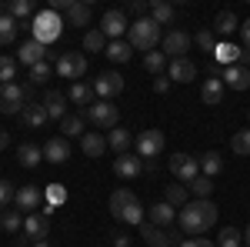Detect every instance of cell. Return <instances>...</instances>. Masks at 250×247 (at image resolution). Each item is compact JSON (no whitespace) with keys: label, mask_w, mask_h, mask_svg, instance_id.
I'll list each match as a JSON object with an SVG mask.
<instances>
[{"label":"cell","mask_w":250,"mask_h":247,"mask_svg":"<svg viewBox=\"0 0 250 247\" xmlns=\"http://www.w3.org/2000/svg\"><path fill=\"white\" fill-rule=\"evenodd\" d=\"M43 160H50V164H67V160H70V144H67V137H50V140L43 144Z\"/></svg>","instance_id":"ac0fdd59"},{"label":"cell","mask_w":250,"mask_h":247,"mask_svg":"<svg viewBox=\"0 0 250 247\" xmlns=\"http://www.w3.org/2000/svg\"><path fill=\"white\" fill-rule=\"evenodd\" d=\"M177 224H180V230H187L193 237H204L217 224V204L213 201H190L187 207H180Z\"/></svg>","instance_id":"6da1fadb"},{"label":"cell","mask_w":250,"mask_h":247,"mask_svg":"<svg viewBox=\"0 0 250 247\" xmlns=\"http://www.w3.org/2000/svg\"><path fill=\"white\" fill-rule=\"evenodd\" d=\"M170 207H187L190 204V190H187V184H173V187H167V197H164Z\"/></svg>","instance_id":"f35d334b"},{"label":"cell","mask_w":250,"mask_h":247,"mask_svg":"<svg viewBox=\"0 0 250 247\" xmlns=\"http://www.w3.org/2000/svg\"><path fill=\"white\" fill-rule=\"evenodd\" d=\"M30 27H34V40H40L43 47H47L50 40L60 37V17L54 14V10H43V14H37V20H34Z\"/></svg>","instance_id":"8992f818"},{"label":"cell","mask_w":250,"mask_h":247,"mask_svg":"<svg viewBox=\"0 0 250 247\" xmlns=\"http://www.w3.org/2000/svg\"><path fill=\"white\" fill-rule=\"evenodd\" d=\"M150 20L160 23V27H167V23L173 20V7L167 3V0H150Z\"/></svg>","instance_id":"1f68e13d"},{"label":"cell","mask_w":250,"mask_h":247,"mask_svg":"<svg viewBox=\"0 0 250 247\" xmlns=\"http://www.w3.org/2000/svg\"><path fill=\"white\" fill-rule=\"evenodd\" d=\"M247 117H250V111H247Z\"/></svg>","instance_id":"91938a15"},{"label":"cell","mask_w":250,"mask_h":247,"mask_svg":"<svg viewBox=\"0 0 250 247\" xmlns=\"http://www.w3.org/2000/svg\"><path fill=\"white\" fill-rule=\"evenodd\" d=\"M197 47H200L204 54H213V50H217V37H213L210 30H204V34H197Z\"/></svg>","instance_id":"681fc988"},{"label":"cell","mask_w":250,"mask_h":247,"mask_svg":"<svg viewBox=\"0 0 250 247\" xmlns=\"http://www.w3.org/2000/svg\"><path fill=\"white\" fill-rule=\"evenodd\" d=\"M20 120H23L27 127H43L50 117H47V107H43V104H27L23 114H20Z\"/></svg>","instance_id":"4316f807"},{"label":"cell","mask_w":250,"mask_h":247,"mask_svg":"<svg viewBox=\"0 0 250 247\" xmlns=\"http://www.w3.org/2000/svg\"><path fill=\"white\" fill-rule=\"evenodd\" d=\"M70 100H74V104H77L80 111H83V107H90V104H94V87H90V84H83V80H77V84H74V87H70Z\"/></svg>","instance_id":"83f0119b"},{"label":"cell","mask_w":250,"mask_h":247,"mask_svg":"<svg viewBox=\"0 0 250 247\" xmlns=\"http://www.w3.org/2000/svg\"><path fill=\"white\" fill-rule=\"evenodd\" d=\"M180 247H217V244L207 237H193V241H180Z\"/></svg>","instance_id":"f907efd6"},{"label":"cell","mask_w":250,"mask_h":247,"mask_svg":"<svg viewBox=\"0 0 250 247\" xmlns=\"http://www.w3.org/2000/svg\"><path fill=\"white\" fill-rule=\"evenodd\" d=\"M110 241H114V247H130V237L127 234H114Z\"/></svg>","instance_id":"816d5d0a"},{"label":"cell","mask_w":250,"mask_h":247,"mask_svg":"<svg viewBox=\"0 0 250 247\" xmlns=\"http://www.w3.org/2000/svg\"><path fill=\"white\" fill-rule=\"evenodd\" d=\"M197 160H200V174H204V177H213V174L224 171V157L217 151H207L204 157H197Z\"/></svg>","instance_id":"4dcf8cb0"},{"label":"cell","mask_w":250,"mask_h":247,"mask_svg":"<svg viewBox=\"0 0 250 247\" xmlns=\"http://www.w3.org/2000/svg\"><path fill=\"white\" fill-rule=\"evenodd\" d=\"M213 60L224 64V67H233V64L240 60V47H233V44H227V40H220L217 50H213Z\"/></svg>","instance_id":"f1b7e54d"},{"label":"cell","mask_w":250,"mask_h":247,"mask_svg":"<svg viewBox=\"0 0 250 247\" xmlns=\"http://www.w3.org/2000/svg\"><path fill=\"white\" fill-rule=\"evenodd\" d=\"M230 147H233V154H240V157H250V127H247V131H237V134H233Z\"/></svg>","instance_id":"b9f144b4"},{"label":"cell","mask_w":250,"mask_h":247,"mask_svg":"<svg viewBox=\"0 0 250 247\" xmlns=\"http://www.w3.org/2000/svg\"><path fill=\"white\" fill-rule=\"evenodd\" d=\"M170 174L177 180L190 184L193 177H200V160L190 157V154H170Z\"/></svg>","instance_id":"ba28073f"},{"label":"cell","mask_w":250,"mask_h":247,"mask_svg":"<svg viewBox=\"0 0 250 247\" xmlns=\"http://www.w3.org/2000/svg\"><path fill=\"white\" fill-rule=\"evenodd\" d=\"M187 50H190V37H187L184 30H170V34L164 37V57L167 60L187 57Z\"/></svg>","instance_id":"5bb4252c"},{"label":"cell","mask_w":250,"mask_h":247,"mask_svg":"<svg viewBox=\"0 0 250 247\" xmlns=\"http://www.w3.org/2000/svg\"><path fill=\"white\" fill-rule=\"evenodd\" d=\"M17 30H20V23L10 14H0V47H7V44H14L17 40Z\"/></svg>","instance_id":"d6a6232c"},{"label":"cell","mask_w":250,"mask_h":247,"mask_svg":"<svg viewBox=\"0 0 250 247\" xmlns=\"http://www.w3.org/2000/svg\"><path fill=\"white\" fill-rule=\"evenodd\" d=\"M127 37H130V47H134V50L150 54L157 44H160V23H154L150 17H140V20H134V23H130Z\"/></svg>","instance_id":"3957f363"},{"label":"cell","mask_w":250,"mask_h":247,"mask_svg":"<svg viewBox=\"0 0 250 247\" xmlns=\"http://www.w3.org/2000/svg\"><path fill=\"white\" fill-rule=\"evenodd\" d=\"M7 144H10V134L0 131V151H7Z\"/></svg>","instance_id":"11a10c76"},{"label":"cell","mask_w":250,"mask_h":247,"mask_svg":"<svg viewBox=\"0 0 250 247\" xmlns=\"http://www.w3.org/2000/svg\"><path fill=\"white\" fill-rule=\"evenodd\" d=\"M144 67H147L150 74H160V70L167 67V57H164V50H150V54H144Z\"/></svg>","instance_id":"7bdbcfd3"},{"label":"cell","mask_w":250,"mask_h":247,"mask_svg":"<svg viewBox=\"0 0 250 247\" xmlns=\"http://www.w3.org/2000/svg\"><path fill=\"white\" fill-rule=\"evenodd\" d=\"M90 14H94V7L83 3V0H74V3L67 7V20H70V27H87V23H90Z\"/></svg>","instance_id":"603a6c76"},{"label":"cell","mask_w":250,"mask_h":247,"mask_svg":"<svg viewBox=\"0 0 250 247\" xmlns=\"http://www.w3.org/2000/svg\"><path fill=\"white\" fill-rule=\"evenodd\" d=\"M140 171H144V160H140V157H134V154H117V160H114L117 177L134 180V177H140Z\"/></svg>","instance_id":"2e32d148"},{"label":"cell","mask_w":250,"mask_h":247,"mask_svg":"<svg viewBox=\"0 0 250 247\" xmlns=\"http://www.w3.org/2000/svg\"><path fill=\"white\" fill-rule=\"evenodd\" d=\"M170 80H177V84H190V80H197V64H193L190 57L170 60Z\"/></svg>","instance_id":"44dd1931"},{"label":"cell","mask_w":250,"mask_h":247,"mask_svg":"<svg viewBox=\"0 0 250 247\" xmlns=\"http://www.w3.org/2000/svg\"><path fill=\"white\" fill-rule=\"evenodd\" d=\"M224 84H227L230 90H247L250 87V67H240V64L224 67Z\"/></svg>","instance_id":"7402d4cb"},{"label":"cell","mask_w":250,"mask_h":247,"mask_svg":"<svg viewBox=\"0 0 250 247\" xmlns=\"http://www.w3.org/2000/svg\"><path fill=\"white\" fill-rule=\"evenodd\" d=\"M167 87H170V80H167V77H157V80H154V90H157V94H164Z\"/></svg>","instance_id":"f5cc1de1"},{"label":"cell","mask_w":250,"mask_h":247,"mask_svg":"<svg viewBox=\"0 0 250 247\" xmlns=\"http://www.w3.org/2000/svg\"><path fill=\"white\" fill-rule=\"evenodd\" d=\"M47 197H50V207L63 204V201H67V190H63V184H47Z\"/></svg>","instance_id":"c3c4849f"},{"label":"cell","mask_w":250,"mask_h":247,"mask_svg":"<svg viewBox=\"0 0 250 247\" xmlns=\"http://www.w3.org/2000/svg\"><path fill=\"white\" fill-rule=\"evenodd\" d=\"M17 160L23 164V167H37L40 160H43V151H40L37 144H20V151H17Z\"/></svg>","instance_id":"d590c367"},{"label":"cell","mask_w":250,"mask_h":247,"mask_svg":"<svg viewBox=\"0 0 250 247\" xmlns=\"http://www.w3.org/2000/svg\"><path fill=\"white\" fill-rule=\"evenodd\" d=\"M0 227L10 230V234L23 230V214H20L17 207H14V210H0Z\"/></svg>","instance_id":"ab89813d"},{"label":"cell","mask_w":250,"mask_h":247,"mask_svg":"<svg viewBox=\"0 0 250 247\" xmlns=\"http://www.w3.org/2000/svg\"><path fill=\"white\" fill-rule=\"evenodd\" d=\"M14 77H17V60L0 57V84H14Z\"/></svg>","instance_id":"f6af8a7d"},{"label":"cell","mask_w":250,"mask_h":247,"mask_svg":"<svg viewBox=\"0 0 250 247\" xmlns=\"http://www.w3.org/2000/svg\"><path fill=\"white\" fill-rule=\"evenodd\" d=\"M137 151H140V160L144 157H157V154L164 151V131H157V127L144 131L137 137Z\"/></svg>","instance_id":"9a60e30c"},{"label":"cell","mask_w":250,"mask_h":247,"mask_svg":"<svg viewBox=\"0 0 250 247\" xmlns=\"http://www.w3.org/2000/svg\"><path fill=\"white\" fill-rule=\"evenodd\" d=\"M80 117L90 120V124H97V127H104V131H114L117 127V107L110 100H94L90 107L80 111Z\"/></svg>","instance_id":"5b68a950"},{"label":"cell","mask_w":250,"mask_h":247,"mask_svg":"<svg viewBox=\"0 0 250 247\" xmlns=\"http://www.w3.org/2000/svg\"><path fill=\"white\" fill-rule=\"evenodd\" d=\"M107 147L117 154H127V147H130V131H124V127H114V131L107 134Z\"/></svg>","instance_id":"8d00e7d4"},{"label":"cell","mask_w":250,"mask_h":247,"mask_svg":"<svg viewBox=\"0 0 250 247\" xmlns=\"http://www.w3.org/2000/svg\"><path fill=\"white\" fill-rule=\"evenodd\" d=\"M173 221H177V207H170L167 201H160V204H154V207L147 210V224H154V227L170 230Z\"/></svg>","instance_id":"e0dca14e"},{"label":"cell","mask_w":250,"mask_h":247,"mask_svg":"<svg viewBox=\"0 0 250 247\" xmlns=\"http://www.w3.org/2000/svg\"><path fill=\"white\" fill-rule=\"evenodd\" d=\"M80 151L87 154V157H100V154L107 151V137L104 134H83L80 137Z\"/></svg>","instance_id":"484cf974"},{"label":"cell","mask_w":250,"mask_h":247,"mask_svg":"<svg viewBox=\"0 0 250 247\" xmlns=\"http://www.w3.org/2000/svg\"><path fill=\"white\" fill-rule=\"evenodd\" d=\"M244 244H247V247H250V227H247V230H244Z\"/></svg>","instance_id":"9f6ffc18"},{"label":"cell","mask_w":250,"mask_h":247,"mask_svg":"<svg viewBox=\"0 0 250 247\" xmlns=\"http://www.w3.org/2000/svg\"><path fill=\"white\" fill-rule=\"evenodd\" d=\"M104 54L114 60V64H127V60L134 57V47H130V40H110Z\"/></svg>","instance_id":"d4e9b609"},{"label":"cell","mask_w":250,"mask_h":247,"mask_svg":"<svg viewBox=\"0 0 250 247\" xmlns=\"http://www.w3.org/2000/svg\"><path fill=\"white\" fill-rule=\"evenodd\" d=\"M83 124H87V120H83L80 114H67L63 120H60V137H83V134H87Z\"/></svg>","instance_id":"f546056e"},{"label":"cell","mask_w":250,"mask_h":247,"mask_svg":"<svg viewBox=\"0 0 250 247\" xmlns=\"http://www.w3.org/2000/svg\"><path fill=\"white\" fill-rule=\"evenodd\" d=\"M20 247H27V244H20Z\"/></svg>","instance_id":"680465c9"},{"label":"cell","mask_w":250,"mask_h":247,"mask_svg":"<svg viewBox=\"0 0 250 247\" xmlns=\"http://www.w3.org/2000/svg\"><path fill=\"white\" fill-rule=\"evenodd\" d=\"M140 237L147 241L150 247H170V244H177L180 241V234L177 230H164V227H154V224H140Z\"/></svg>","instance_id":"8fae6325"},{"label":"cell","mask_w":250,"mask_h":247,"mask_svg":"<svg viewBox=\"0 0 250 247\" xmlns=\"http://www.w3.org/2000/svg\"><path fill=\"white\" fill-rule=\"evenodd\" d=\"M240 34H244V47L250 50V20H244V23H240Z\"/></svg>","instance_id":"db71d44e"},{"label":"cell","mask_w":250,"mask_h":247,"mask_svg":"<svg viewBox=\"0 0 250 247\" xmlns=\"http://www.w3.org/2000/svg\"><path fill=\"white\" fill-rule=\"evenodd\" d=\"M110 214H114L120 224H144V207H140V201H137V194L134 190H127V187H120L110 194Z\"/></svg>","instance_id":"7a4b0ae2"},{"label":"cell","mask_w":250,"mask_h":247,"mask_svg":"<svg viewBox=\"0 0 250 247\" xmlns=\"http://www.w3.org/2000/svg\"><path fill=\"white\" fill-rule=\"evenodd\" d=\"M107 44H110V40L104 37V30H100V27L83 34V50H90V54H104V50H107Z\"/></svg>","instance_id":"e575fe53"},{"label":"cell","mask_w":250,"mask_h":247,"mask_svg":"<svg viewBox=\"0 0 250 247\" xmlns=\"http://www.w3.org/2000/svg\"><path fill=\"white\" fill-rule=\"evenodd\" d=\"M237 27H240V23H237V14H233V10H220L217 20H213V30H217V34H224V37H230Z\"/></svg>","instance_id":"836d02e7"},{"label":"cell","mask_w":250,"mask_h":247,"mask_svg":"<svg viewBox=\"0 0 250 247\" xmlns=\"http://www.w3.org/2000/svg\"><path fill=\"white\" fill-rule=\"evenodd\" d=\"M30 90H34V84H27V87H20V84H0V114H23Z\"/></svg>","instance_id":"277c9868"},{"label":"cell","mask_w":250,"mask_h":247,"mask_svg":"<svg viewBox=\"0 0 250 247\" xmlns=\"http://www.w3.org/2000/svg\"><path fill=\"white\" fill-rule=\"evenodd\" d=\"M187 190L190 194H197V201H210V194H213V177H193L190 184H187Z\"/></svg>","instance_id":"74e56055"},{"label":"cell","mask_w":250,"mask_h":247,"mask_svg":"<svg viewBox=\"0 0 250 247\" xmlns=\"http://www.w3.org/2000/svg\"><path fill=\"white\" fill-rule=\"evenodd\" d=\"M50 74H54V67H50L47 60H40V64H34V67H30V84H43Z\"/></svg>","instance_id":"bcb514c9"},{"label":"cell","mask_w":250,"mask_h":247,"mask_svg":"<svg viewBox=\"0 0 250 247\" xmlns=\"http://www.w3.org/2000/svg\"><path fill=\"white\" fill-rule=\"evenodd\" d=\"M54 70H57L63 80H74V84H77L80 77L87 74V57H83V54H60Z\"/></svg>","instance_id":"52a82bcc"},{"label":"cell","mask_w":250,"mask_h":247,"mask_svg":"<svg viewBox=\"0 0 250 247\" xmlns=\"http://www.w3.org/2000/svg\"><path fill=\"white\" fill-rule=\"evenodd\" d=\"M217 241H220V247H240V244H244V234H240L237 227H224Z\"/></svg>","instance_id":"ee69618b"},{"label":"cell","mask_w":250,"mask_h":247,"mask_svg":"<svg viewBox=\"0 0 250 247\" xmlns=\"http://www.w3.org/2000/svg\"><path fill=\"white\" fill-rule=\"evenodd\" d=\"M200 100L207 104V107H217L220 100H224V80L217 74H210L204 84H200Z\"/></svg>","instance_id":"ffe728a7"},{"label":"cell","mask_w":250,"mask_h":247,"mask_svg":"<svg viewBox=\"0 0 250 247\" xmlns=\"http://www.w3.org/2000/svg\"><path fill=\"white\" fill-rule=\"evenodd\" d=\"M40 201H43V190H40L37 184H23V187H17L14 207L27 217V214H37V210H40Z\"/></svg>","instance_id":"9c48e42d"},{"label":"cell","mask_w":250,"mask_h":247,"mask_svg":"<svg viewBox=\"0 0 250 247\" xmlns=\"http://www.w3.org/2000/svg\"><path fill=\"white\" fill-rule=\"evenodd\" d=\"M14 197H17V187H14L10 180H3V177H0V210L7 207V204H10Z\"/></svg>","instance_id":"7dc6e473"},{"label":"cell","mask_w":250,"mask_h":247,"mask_svg":"<svg viewBox=\"0 0 250 247\" xmlns=\"http://www.w3.org/2000/svg\"><path fill=\"white\" fill-rule=\"evenodd\" d=\"M100 30H104V37L110 40H120L127 30H130V23H127V14L124 10H107L104 17H100Z\"/></svg>","instance_id":"30bf717a"},{"label":"cell","mask_w":250,"mask_h":247,"mask_svg":"<svg viewBox=\"0 0 250 247\" xmlns=\"http://www.w3.org/2000/svg\"><path fill=\"white\" fill-rule=\"evenodd\" d=\"M47 234H50V217H43V214H27L23 217V237L34 244V241H47Z\"/></svg>","instance_id":"4fadbf2b"},{"label":"cell","mask_w":250,"mask_h":247,"mask_svg":"<svg viewBox=\"0 0 250 247\" xmlns=\"http://www.w3.org/2000/svg\"><path fill=\"white\" fill-rule=\"evenodd\" d=\"M40 104L47 107V117H50V120H63V117H67L63 114L67 107H63V94H60V90H47V97H43Z\"/></svg>","instance_id":"cb8c5ba5"},{"label":"cell","mask_w":250,"mask_h":247,"mask_svg":"<svg viewBox=\"0 0 250 247\" xmlns=\"http://www.w3.org/2000/svg\"><path fill=\"white\" fill-rule=\"evenodd\" d=\"M30 247H50V244H47V241H34Z\"/></svg>","instance_id":"6f0895ef"},{"label":"cell","mask_w":250,"mask_h":247,"mask_svg":"<svg viewBox=\"0 0 250 247\" xmlns=\"http://www.w3.org/2000/svg\"><path fill=\"white\" fill-rule=\"evenodd\" d=\"M7 14L14 20H27L34 14V3H30V0H10V3H7Z\"/></svg>","instance_id":"60d3db41"},{"label":"cell","mask_w":250,"mask_h":247,"mask_svg":"<svg viewBox=\"0 0 250 247\" xmlns=\"http://www.w3.org/2000/svg\"><path fill=\"white\" fill-rule=\"evenodd\" d=\"M17 60L20 64H27V67H34V64H40V60H47V47L40 44V40H23L20 44V50H17Z\"/></svg>","instance_id":"d6986e66"},{"label":"cell","mask_w":250,"mask_h":247,"mask_svg":"<svg viewBox=\"0 0 250 247\" xmlns=\"http://www.w3.org/2000/svg\"><path fill=\"white\" fill-rule=\"evenodd\" d=\"M124 90V77L117 74V70H107V74H100L94 80V94L100 97V100H110V97H117Z\"/></svg>","instance_id":"7c38bea8"}]
</instances>
